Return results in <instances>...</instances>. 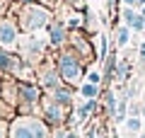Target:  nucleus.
<instances>
[{
    "label": "nucleus",
    "mask_w": 145,
    "mask_h": 138,
    "mask_svg": "<svg viewBox=\"0 0 145 138\" xmlns=\"http://www.w3.org/2000/svg\"><path fill=\"white\" fill-rule=\"evenodd\" d=\"M12 15H17L22 34H36V32H46V27L56 20V12L51 5L36 3V0H27V3H15L12 0L10 7Z\"/></svg>",
    "instance_id": "1"
},
{
    "label": "nucleus",
    "mask_w": 145,
    "mask_h": 138,
    "mask_svg": "<svg viewBox=\"0 0 145 138\" xmlns=\"http://www.w3.org/2000/svg\"><path fill=\"white\" fill-rule=\"evenodd\" d=\"M53 61H56V68H58V73H61V78H63L65 85H70V87L78 90V87L85 82V73H87L85 66H87V63L75 53L72 46H63V49H58V53H56Z\"/></svg>",
    "instance_id": "2"
},
{
    "label": "nucleus",
    "mask_w": 145,
    "mask_h": 138,
    "mask_svg": "<svg viewBox=\"0 0 145 138\" xmlns=\"http://www.w3.org/2000/svg\"><path fill=\"white\" fill-rule=\"evenodd\" d=\"M53 128L39 114H15L10 119V138H51Z\"/></svg>",
    "instance_id": "3"
},
{
    "label": "nucleus",
    "mask_w": 145,
    "mask_h": 138,
    "mask_svg": "<svg viewBox=\"0 0 145 138\" xmlns=\"http://www.w3.org/2000/svg\"><path fill=\"white\" fill-rule=\"evenodd\" d=\"M48 49H51L48 39L46 36H39V32H36V34H22L20 44H17V53L34 68H39L44 61H46Z\"/></svg>",
    "instance_id": "4"
},
{
    "label": "nucleus",
    "mask_w": 145,
    "mask_h": 138,
    "mask_svg": "<svg viewBox=\"0 0 145 138\" xmlns=\"http://www.w3.org/2000/svg\"><path fill=\"white\" fill-rule=\"evenodd\" d=\"M68 109L70 107L56 102L48 92H44V97H41V116L46 119V124L51 128H58V126H65L68 124Z\"/></svg>",
    "instance_id": "5"
},
{
    "label": "nucleus",
    "mask_w": 145,
    "mask_h": 138,
    "mask_svg": "<svg viewBox=\"0 0 145 138\" xmlns=\"http://www.w3.org/2000/svg\"><path fill=\"white\" fill-rule=\"evenodd\" d=\"M20 22H17V15H5L0 17V46L3 49H10V51H17V44H20Z\"/></svg>",
    "instance_id": "6"
},
{
    "label": "nucleus",
    "mask_w": 145,
    "mask_h": 138,
    "mask_svg": "<svg viewBox=\"0 0 145 138\" xmlns=\"http://www.w3.org/2000/svg\"><path fill=\"white\" fill-rule=\"evenodd\" d=\"M68 46H72L75 53H78L85 63H92L94 56H97V53L92 51V41H89V36H87L85 29H72L70 32V39H68Z\"/></svg>",
    "instance_id": "7"
},
{
    "label": "nucleus",
    "mask_w": 145,
    "mask_h": 138,
    "mask_svg": "<svg viewBox=\"0 0 145 138\" xmlns=\"http://www.w3.org/2000/svg\"><path fill=\"white\" fill-rule=\"evenodd\" d=\"M36 80H39V85H41L44 92H51V90H56L58 85H63V78H61V73H58V68H56V61L53 63L44 61L41 66L36 68Z\"/></svg>",
    "instance_id": "8"
},
{
    "label": "nucleus",
    "mask_w": 145,
    "mask_h": 138,
    "mask_svg": "<svg viewBox=\"0 0 145 138\" xmlns=\"http://www.w3.org/2000/svg\"><path fill=\"white\" fill-rule=\"evenodd\" d=\"M46 39H48V44H51V49H63V46L68 44V39H70V29H68V24L63 20H53L51 24L46 27Z\"/></svg>",
    "instance_id": "9"
},
{
    "label": "nucleus",
    "mask_w": 145,
    "mask_h": 138,
    "mask_svg": "<svg viewBox=\"0 0 145 138\" xmlns=\"http://www.w3.org/2000/svg\"><path fill=\"white\" fill-rule=\"evenodd\" d=\"M97 99H85L82 104H80L78 109H75V114H72V119H70V124H85L87 119H92V114L97 112Z\"/></svg>",
    "instance_id": "10"
},
{
    "label": "nucleus",
    "mask_w": 145,
    "mask_h": 138,
    "mask_svg": "<svg viewBox=\"0 0 145 138\" xmlns=\"http://www.w3.org/2000/svg\"><path fill=\"white\" fill-rule=\"evenodd\" d=\"M56 102H61V104H65V107H72V99H75V87H70V85H58L56 90H51L48 92Z\"/></svg>",
    "instance_id": "11"
},
{
    "label": "nucleus",
    "mask_w": 145,
    "mask_h": 138,
    "mask_svg": "<svg viewBox=\"0 0 145 138\" xmlns=\"http://www.w3.org/2000/svg\"><path fill=\"white\" fill-rule=\"evenodd\" d=\"M131 32H133V29H131L128 24H123V22L114 27V44L119 46V49H123V46L131 44Z\"/></svg>",
    "instance_id": "12"
},
{
    "label": "nucleus",
    "mask_w": 145,
    "mask_h": 138,
    "mask_svg": "<svg viewBox=\"0 0 145 138\" xmlns=\"http://www.w3.org/2000/svg\"><path fill=\"white\" fill-rule=\"evenodd\" d=\"M82 12H85V27H82V29L87 32V34H99V17L92 12V7L85 5Z\"/></svg>",
    "instance_id": "13"
},
{
    "label": "nucleus",
    "mask_w": 145,
    "mask_h": 138,
    "mask_svg": "<svg viewBox=\"0 0 145 138\" xmlns=\"http://www.w3.org/2000/svg\"><path fill=\"white\" fill-rule=\"evenodd\" d=\"M78 92H80V97H82V99H97L99 95H102V85H94V82L85 80L82 85L78 87Z\"/></svg>",
    "instance_id": "14"
},
{
    "label": "nucleus",
    "mask_w": 145,
    "mask_h": 138,
    "mask_svg": "<svg viewBox=\"0 0 145 138\" xmlns=\"http://www.w3.org/2000/svg\"><path fill=\"white\" fill-rule=\"evenodd\" d=\"M138 15H140V10H138V7H131V5H121V10H119L121 22L128 24V27H133V22L138 20Z\"/></svg>",
    "instance_id": "15"
},
{
    "label": "nucleus",
    "mask_w": 145,
    "mask_h": 138,
    "mask_svg": "<svg viewBox=\"0 0 145 138\" xmlns=\"http://www.w3.org/2000/svg\"><path fill=\"white\" fill-rule=\"evenodd\" d=\"M131 78V66L126 61H116V68H114V80L116 82H126Z\"/></svg>",
    "instance_id": "16"
},
{
    "label": "nucleus",
    "mask_w": 145,
    "mask_h": 138,
    "mask_svg": "<svg viewBox=\"0 0 145 138\" xmlns=\"http://www.w3.org/2000/svg\"><path fill=\"white\" fill-rule=\"evenodd\" d=\"M104 102H106V114L114 119V114H116V104H119L116 92H114V90H104Z\"/></svg>",
    "instance_id": "17"
},
{
    "label": "nucleus",
    "mask_w": 145,
    "mask_h": 138,
    "mask_svg": "<svg viewBox=\"0 0 145 138\" xmlns=\"http://www.w3.org/2000/svg\"><path fill=\"white\" fill-rule=\"evenodd\" d=\"M123 126H126L128 133H140L143 131V116H128L123 121Z\"/></svg>",
    "instance_id": "18"
},
{
    "label": "nucleus",
    "mask_w": 145,
    "mask_h": 138,
    "mask_svg": "<svg viewBox=\"0 0 145 138\" xmlns=\"http://www.w3.org/2000/svg\"><path fill=\"white\" fill-rule=\"evenodd\" d=\"M51 138H78V133L72 131V128H68V126H58V128H53Z\"/></svg>",
    "instance_id": "19"
},
{
    "label": "nucleus",
    "mask_w": 145,
    "mask_h": 138,
    "mask_svg": "<svg viewBox=\"0 0 145 138\" xmlns=\"http://www.w3.org/2000/svg\"><path fill=\"white\" fill-rule=\"evenodd\" d=\"M15 114H17V112H15V109H12L3 97H0V119H12Z\"/></svg>",
    "instance_id": "20"
},
{
    "label": "nucleus",
    "mask_w": 145,
    "mask_h": 138,
    "mask_svg": "<svg viewBox=\"0 0 145 138\" xmlns=\"http://www.w3.org/2000/svg\"><path fill=\"white\" fill-rule=\"evenodd\" d=\"M85 80H87V82H94V85H102L104 75L97 70V68H92V70H87V73H85Z\"/></svg>",
    "instance_id": "21"
},
{
    "label": "nucleus",
    "mask_w": 145,
    "mask_h": 138,
    "mask_svg": "<svg viewBox=\"0 0 145 138\" xmlns=\"http://www.w3.org/2000/svg\"><path fill=\"white\" fill-rule=\"evenodd\" d=\"M0 138H10V119H0Z\"/></svg>",
    "instance_id": "22"
},
{
    "label": "nucleus",
    "mask_w": 145,
    "mask_h": 138,
    "mask_svg": "<svg viewBox=\"0 0 145 138\" xmlns=\"http://www.w3.org/2000/svg\"><path fill=\"white\" fill-rule=\"evenodd\" d=\"M10 7H12V0H0V17L10 15Z\"/></svg>",
    "instance_id": "23"
},
{
    "label": "nucleus",
    "mask_w": 145,
    "mask_h": 138,
    "mask_svg": "<svg viewBox=\"0 0 145 138\" xmlns=\"http://www.w3.org/2000/svg\"><path fill=\"white\" fill-rule=\"evenodd\" d=\"M61 3H65V5L75 7V10H85V3L82 0H61Z\"/></svg>",
    "instance_id": "24"
},
{
    "label": "nucleus",
    "mask_w": 145,
    "mask_h": 138,
    "mask_svg": "<svg viewBox=\"0 0 145 138\" xmlns=\"http://www.w3.org/2000/svg\"><path fill=\"white\" fill-rule=\"evenodd\" d=\"M128 116H140V104H128Z\"/></svg>",
    "instance_id": "25"
},
{
    "label": "nucleus",
    "mask_w": 145,
    "mask_h": 138,
    "mask_svg": "<svg viewBox=\"0 0 145 138\" xmlns=\"http://www.w3.org/2000/svg\"><path fill=\"white\" fill-rule=\"evenodd\" d=\"M15 3H27V0H15ZM36 3H44V5H51V7H56V3H58V0H36Z\"/></svg>",
    "instance_id": "26"
},
{
    "label": "nucleus",
    "mask_w": 145,
    "mask_h": 138,
    "mask_svg": "<svg viewBox=\"0 0 145 138\" xmlns=\"http://www.w3.org/2000/svg\"><path fill=\"white\" fill-rule=\"evenodd\" d=\"M82 138H99V136H97V128H87Z\"/></svg>",
    "instance_id": "27"
},
{
    "label": "nucleus",
    "mask_w": 145,
    "mask_h": 138,
    "mask_svg": "<svg viewBox=\"0 0 145 138\" xmlns=\"http://www.w3.org/2000/svg\"><path fill=\"white\" fill-rule=\"evenodd\" d=\"M121 0H106V5H109V10L111 12H116V5H119Z\"/></svg>",
    "instance_id": "28"
},
{
    "label": "nucleus",
    "mask_w": 145,
    "mask_h": 138,
    "mask_svg": "<svg viewBox=\"0 0 145 138\" xmlns=\"http://www.w3.org/2000/svg\"><path fill=\"white\" fill-rule=\"evenodd\" d=\"M123 5H131V7H138V0H121Z\"/></svg>",
    "instance_id": "29"
},
{
    "label": "nucleus",
    "mask_w": 145,
    "mask_h": 138,
    "mask_svg": "<svg viewBox=\"0 0 145 138\" xmlns=\"http://www.w3.org/2000/svg\"><path fill=\"white\" fill-rule=\"evenodd\" d=\"M140 116H143V119H145V102H143V104H140Z\"/></svg>",
    "instance_id": "30"
},
{
    "label": "nucleus",
    "mask_w": 145,
    "mask_h": 138,
    "mask_svg": "<svg viewBox=\"0 0 145 138\" xmlns=\"http://www.w3.org/2000/svg\"><path fill=\"white\" fill-rule=\"evenodd\" d=\"M138 138H145V128H143V131H140V133H138Z\"/></svg>",
    "instance_id": "31"
},
{
    "label": "nucleus",
    "mask_w": 145,
    "mask_h": 138,
    "mask_svg": "<svg viewBox=\"0 0 145 138\" xmlns=\"http://www.w3.org/2000/svg\"><path fill=\"white\" fill-rule=\"evenodd\" d=\"M145 5V0H138V7H143Z\"/></svg>",
    "instance_id": "32"
},
{
    "label": "nucleus",
    "mask_w": 145,
    "mask_h": 138,
    "mask_svg": "<svg viewBox=\"0 0 145 138\" xmlns=\"http://www.w3.org/2000/svg\"><path fill=\"white\" fill-rule=\"evenodd\" d=\"M140 15H143V17H145V5H143V7H140Z\"/></svg>",
    "instance_id": "33"
},
{
    "label": "nucleus",
    "mask_w": 145,
    "mask_h": 138,
    "mask_svg": "<svg viewBox=\"0 0 145 138\" xmlns=\"http://www.w3.org/2000/svg\"><path fill=\"white\" fill-rule=\"evenodd\" d=\"M3 75H5V73H3V70H0V85H3Z\"/></svg>",
    "instance_id": "34"
},
{
    "label": "nucleus",
    "mask_w": 145,
    "mask_h": 138,
    "mask_svg": "<svg viewBox=\"0 0 145 138\" xmlns=\"http://www.w3.org/2000/svg\"><path fill=\"white\" fill-rule=\"evenodd\" d=\"M143 128H145V119H143Z\"/></svg>",
    "instance_id": "35"
}]
</instances>
